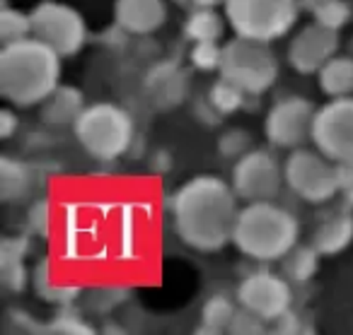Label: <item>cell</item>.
I'll return each instance as SVG.
<instances>
[{
	"label": "cell",
	"mask_w": 353,
	"mask_h": 335,
	"mask_svg": "<svg viewBox=\"0 0 353 335\" xmlns=\"http://www.w3.org/2000/svg\"><path fill=\"white\" fill-rule=\"evenodd\" d=\"M176 237L194 251L213 253L232 241L237 208V193L218 176H194L176 188L170 203Z\"/></svg>",
	"instance_id": "cell-1"
},
{
	"label": "cell",
	"mask_w": 353,
	"mask_h": 335,
	"mask_svg": "<svg viewBox=\"0 0 353 335\" xmlns=\"http://www.w3.org/2000/svg\"><path fill=\"white\" fill-rule=\"evenodd\" d=\"M61 78V56L37 36L0 51V94L20 109L41 104Z\"/></svg>",
	"instance_id": "cell-2"
},
{
	"label": "cell",
	"mask_w": 353,
	"mask_h": 335,
	"mask_svg": "<svg viewBox=\"0 0 353 335\" xmlns=\"http://www.w3.org/2000/svg\"><path fill=\"white\" fill-rule=\"evenodd\" d=\"M300 224L298 217L274 200L247 203L240 208L232 232V244L237 251L261 263L281 261L298 244Z\"/></svg>",
	"instance_id": "cell-3"
},
{
	"label": "cell",
	"mask_w": 353,
	"mask_h": 335,
	"mask_svg": "<svg viewBox=\"0 0 353 335\" xmlns=\"http://www.w3.org/2000/svg\"><path fill=\"white\" fill-rule=\"evenodd\" d=\"M73 133L83 150L99 162L119 160L133 142V118L117 104H92L85 107Z\"/></svg>",
	"instance_id": "cell-4"
},
{
	"label": "cell",
	"mask_w": 353,
	"mask_h": 335,
	"mask_svg": "<svg viewBox=\"0 0 353 335\" xmlns=\"http://www.w3.org/2000/svg\"><path fill=\"white\" fill-rule=\"evenodd\" d=\"M225 20L237 36L271 41L285 36L298 22V0H225Z\"/></svg>",
	"instance_id": "cell-5"
},
{
	"label": "cell",
	"mask_w": 353,
	"mask_h": 335,
	"mask_svg": "<svg viewBox=\"0 0 353 335\" xmlns=\"http://www.w3.org/2000/svg\"><path fill=\"white\" fill-rule=\"evenodd\" d=\"M221 78L230 80L247 94H264L279 78V61L266 41L237 36L223 46Z\"/></svg>",
	"instance_id": "cell-6"
},
{
	"label": "cell",
	"mask_w": 353,
	"mask_h": 335,
	"mask_svg": "<svg viewBox=\"0 0 353 335\" xmlns=\"http://www.w3.org/2000/svg\"><path fill=\"white\" fill-rule=\"evenodd\" d=\"M285 184L300 200L322 205L341 191L339 164L329 160L324 152L295 147L283 164Z\"/></svg>",
	"instance_id": "cell-7"
},
{
	"label": "cell",
	"mask_w": 353,
	"mask_h": 335,
	"mask_svg": "<svg viewBox=\"0 0 353 335\" xmlns=\"http://www.w3.org/2000/svg\"><path fill=\"white\" fill-rule=\"evenodd\" d=\"M30 17L32 36L49 44L61 58L75 56L85 46L88 25L75 8L65 6V3H56V0H44L30 12Z\"/></svg>",
	"instance_id": "cell-8"
},
{
	"label": "cell",
	"mask_w": 353,
	"mask_h": 335,
	"mask_svg": "<svg viewBox=\"0 0 353 335\" xmlns=\"http://www.w3.org/2000/svg\"><path fill=\"white\" fill-rule=\"evenodd\" d=\"M312 142L336 164H353V94L332 99L314 111Z\"/></svg>",
	"instance_id": "cell-9"
},
{
	"label": "cell",
	"mask_w": 353,
	"mask_h": 335,
	"mask_svg": "<svg viewBox=\"0 0 353 335\" xmlns=\"http://www.w3.org/2000/svg\"><path fill=\"white\" fill-rule=\"evenodd\" d=\"M283 181V166L266 150H250L245 157L237 160L235 169H232V188H235L237 198L247 200V203L276 200Z\"/></svg>",
	"instance_id": "cell-10"
},
{
	"label": "cell",
	"mask_w": 353,
	"mask_h": 335,
	"mask_svg": "<svg viewBox=\"0 0 353 335\" xmlns=\"http://www.w3.org/2000/svg\"><path fill=\"white\" fill-rule=\"evenodd\" d=\"M312 121H314V107L310 99L290 94L283 97L271 107L264 121L266 140L274 147L283 150H295L303 147L307 138H312Z\"/></svg>",
	"instance_id": "cell-11"
},
{
	"label": "cell",
	"mask_w": 353,
	"mask_h": 335,
	"mask_svg": "<svg viewBox=\"0 0 353 335\" xmlns=\"http://www.w3.org/2000/svg\"><path fill=\"white\" fill-rule=\"evenodd\" d=\"M237 301L264 321H279L293 306V290L283 275L271 270H256L237 287Z\"/></svg>",
	"instance_id": "cell-12"
},
{
	"label": "cell",
	"mask_w": 353,
	"mask_h": 335,
	"mask_svg": "<svg viewBox=\"0 0 353 335\" xmlns=\"http://www.w3.org/2000/svg\"><path fill=\"white\" fill-rule=\"evenodd\" d=\"M339 51V34L327 30L319 22L303 27L298 34L290 39L288 46V63L295 73L314 75L322 70L327 61H332Z\"/></svg>",
	"instance_id": "cell-13"
},
{
	"label": "cell",
	"mask_w": 353,
	"mask_h": 335,
	"mask_svg": "<svg viewBox=\"0 0 353 335\" xmlns=\"http://www.w3.org/2000/svg\"><path fill=\"white\" fill-rule=\"evenodd\" d=\"M117 25L128 34H150L167 20L165 0H117L114 3Z\"/></svg>",
	"instance_id": "cell-14"
},
{
	"label": "cell",
	"mask_w": 353,
	"mask_h": 335,
	"mask_svg": "<svg viewBox=\"0 0 353 335\" xmlns=\"http://www.w3.org/2000/svg\"><path fill=\"white\" fill-rule=\"evenodd\" d=\"M353 241V215L351 213H336L319 222L314 229L312 246L319 251V256H336L346 251Z\"/></svg>",
	"instance_id": "cell-15"
},
{
	"label": "cell",
	"mask_w": 353,
	"mask_h": 335,
	"mask_svg": "<svg viewBox=\"0 0 353 335\" xmlns=\"http://www.w3.org/2000/svg\"><path fill=\"white\" fill-rule=\"evenodd\" d=\"M85 109L83 92L75 87H56L49 97L41 102V121L49 126H65L75 123Z\"/></svg>",
	"instance_id": "cell-16"
},
{
	"label": "cell",
	"mask_w": 353,
	"mask_h": 335,
	"mask_svg": "<svg viewBox=\"0 0 353 335\" xmlns=\"http://www.w3.org/2000/svg\"><path fill=\"white\" fill-rule=\"evenodd\" d=\"M319 89L329 99L353 94V56H334L317 73Z\"/></svg>",
	"instance_id": "cell-17"
},
{
	"label": "cell",
	"mask_w": 353,
	"mask_h": 335,
	"mask_svg": "<svg viewBox=\"0 0 353 335\" xmlns=\"http://www.w3.org/2000/svg\"><path fill=\"white\" fill-rule=\"evenodd\" d=\"M319 266V251L307 244V246H298L295 244L283 258H281V272L290 285H305L310 282V277L317 272Z\"/></svg>",
	"instance_id": "cell-18"
},
{
	"label": "cell",
	"mask_w": 353,
	"mask_h": 335,
	"mask_svg": "<svg viewBox=\"0 0 353 335\" xmlns=\"http://www.w3.org/2000/svg\"><path fill=\"white\" fill-rule=\"evenodd\" d=\"M225 32V22L216 12V8H192L184 22V36L189 41H218Z\"/></svg>",
	"instance_id": "cell-19"
},
{
	"label": "cell",
	"mask_w": 353,
	"mask_h": 335,
	"mask_svg": "<svg viewBox=\"0 0 353 335\" xmlns=\"http://www.w3.org/2000/svg\"><path fill=\"white\" fill-rule=\"evenodd\" d=\"M237 314V306L232 304L230 296L225 294H213L211 299H206L201 311V323L206 328H211L213 333H221V330H230V323Z\"/></svg>",
	"instance_id": "cell-20"
},
{
	"label": "cell",
	"mask_w": 353,
	"mask_h": 335,
	"mask_svg": "<svg viewBox=\"0 0 353 335\" xmlns=\"http://www.w3.org/2000/svg\"><path fill=\"white\" fill-rule=\"evenodd\" d=\"M34 290L37 294L41 296V299L46 301H56V304H68L70 299H73L75 294H78V290H68V287H56L54 282H51V263L49 258H41L39 263H37L34 268Z\"/></svg>",
	"instance_id": "cell-21"
},
{
	"label": "cell",
	"mask_w": 353,
	"mask_h": 335,
	"mask_svg": "<svg viewBox=\"0 0 353 335\" xmlns=\"http://www.w3.org/2000/svg\"><path fill=\"white\" fill-rule=\"evenodd\" d=\"M27 36H32V17L15 10V8L3 6V10H0V41H3V46L15 44Z\"/></svg>",
	"instance_id": "cell-22"
},
{
	"label": "cell",
	"mask_w": 353,
	"mask_h": 335,
	"mask_svg": "<svg viewBox=\"0 0 353 335\" xmlns=\"http://www.w3.org/2000/svg\"><path fill=\"white\" fill-rule=\"evenodd\" d=\"M0 176H3V200H12L17 195H25L30 186V169L20 162H12L10 157H3L0 162Z\"/></svg>",
	"instance_id": "cell-23"
},
{
	"label": "cell",
	"mask_w": 353,
	"mask_h": 335,
	"mask_svg": "<svg viewBox=\"0 0 353 335\" xmlns=\"http://www.w3.org/2000/svg\"><path fill=\"white\" fill-rule=\"evenodd\" d=\"M208 99H211V104L223 114V116H228V114H235L237 109L245 107L247 92L237 87V85H232L230 80L221 78L211 87V94H208Z\"/></svg>",
	"instance_id": "cell-24"
},
{
	"label": "cell",
	"mask_w": 353,
	"mask_h": 335,
	"mask_svg": "<svg viewBox=\"0 0 353 335\" xmlns=\"http://www.w3.org/2000/svg\"><path fill=\"white\" fill-rule=\"evenodd\" d=\"M312 15H314V22H319L322 27L339 32L351 20V6H348L346 0H327V3L319 6Z\"/></svg>",
	"instance_id": "cell-25"
},
{
	"label": "cell",
	"mask_w": 353,
	"mask_h": 335,
	"mask_svg": "<svg viewBox=\"0 0 353 335\" xmlns=\"http://www.w3.org/2000/svg\"><path fill=\"white\" fill-rule=\"evenodd\" d=\"M194 68L203 70V73H211V70H221L223 61V46H218V41H196L189 54Z\"/></svg>",
	"instance_id": "cell-26"
},
{
	"label": "cell",
	"mask_w": 353,
	"mask_h": 335,
	"mask_svg": "<svg viewBox=\"0 0 353 335\" xmlns=\"http://www.w3.org/2000/svg\"><path fill=\"white\" fill-rule=\"evenodd\" d=\"M218 150H221V155L228 157V160H240V157H245L247 152L252 150L250 133L242 131V128L228 131L225 136L221 138V142H218Z\"/></svg>",
	"instance_id": "cell-27"
},
{
	"label": "cell",
	"mask_w": 353,
	"mask_h": 335,
	"mask_svg": "<svg viewBox=\"0 0 353 335\" xmlns=\"http://www.w3.org/2000/svg\"><path fill=\"white\" fill-rule=\"evenodd\" d=\"M269 321H264L261 316L252 314L250 309H245V306H240L235 314V318H232L230 323V333H237V335H259L266 330V325Z\"/></svg>",
	"instance_id": "cell-28"
},
{
	"label": "cell",
	"mask_w": 353,
	"mask_h": 335,
	"mask_svg": "<svg viewBox=\"0 0 353 335\" xmlns=\"http://www.w3.org/2000/svg\"><path fill=\"white\" fill-rule=\"evenodd\" d=\"M0 275H3V285L10 292H20L25 287V268H22V258L15 256H0Z\"/></svg>",
	"instance_id": "cell-29"
},
{
	"label": "cell",
	"mask_w": 353,
	"mask_h": 335,
	"mask_svg": "<svg viewBox=\"0 0 353 335\" xmlns=\"http://www.w3.org/2000/svg\"><path fill=\"white\" fill-rule=\"evenodd\" d=\"M27 224H30V229L34 234H41V237H46L49 234V227H51V205L46 198H39L34 205L30 208V213H27Z\"/></svg>",
	"instance_id": "cell-30"
},
{
	"label": "cell",
	"mask_w": 353,
	"mask_h": 335,
	"mask_svg": "<svg viewBox=\"0 0 353 335\" xmlns=\"http://www.w3.org/2000/svg\"><path fill=\"white\" fill-rule=\"evenodd\" d=\"M51 330H56V333H92V328L90 325H85V321H80L78 316L73 314H61L59 318L54 321V325H51Z\"/></svg>",
	"instance_id": "cell-31"
},
{
	"label": "cell",
	"mask_w": 353,
	"mask_h": 335,
	"mask_svg": "<svg viewBox=\"0 0 353 335\" xmlns=\"http://www.w3.org/2000/svg\"><path fill=\"white\" fill-rule=\"evenodd\" d=\"M276 323H279V325H276V330H279V333H300V330H305L303 325H300L303 321L298 318V314H293V309L285 311V314L281 316Z\"/></svg>",
	"instance_id": "cell-32"
},
{
	"label": "cell",
	"mask_w": 353,
	"mask_h": 335,
	"mask_svg": "<svg viewBox=\"0 0 353 335\" xmlns=\"http://www.w3.org/2000/svg\"><path fill=\"white\" fill-rule=\"evenodd\" d=\"M17 123L20 121H17V116L10 109H0V138H3V140H8V138L17 131Z\"/></svg>",
	"instance_id": "cell-33"
},
{
	"label": "cell",
	"mask_w": 353,
	"mask_h": 335,
	"mask_svg": "<svg viewBox=\"0 0 353 335\" xmlns=\"http://www.w3.org/2000/svg\"><path fill=\"white\" fill-rule=\"evenodd\" d=\"M339 181H341V193L348 203H353V164H339Z\"/></svg>",
	"instance_id": "cell-34"
},
{
	"label": "cell",
	"mask_w": 353,
	"mask_h": 335,
	"mask_svg": "<svg viewBox=\"0 0 353 335\" xmlns=\"http://www.w3.org/2000/svg\"><path fill=\"white\" fill-rule=\"evenodd\" d=\"M327 0H298V6H300V10H310V12H314L319 6H324Z\"/></svg>",
	"instance_id": "cell-35"
},
{
	"label": "cell",
	"mask_w": 353,
	"mask_h": 335,
	"mask_svg": "<svg viewBox=\"0 0 353 335\" xmlns=\"http://www.w3.org/2000/svg\"><path fill=\"white\" fill-rule=\"evenodd\" d=\"M194 8H218L225 6V0H192Z\"/></svg>",
	"instance_id": "cell-36"
},
{
	"label": "cell",
	"mask_w": 353,
	"mask_h": 335,
	"mask_svg": "<svg viewBox=\"0 0 353 335\" xmlns=\"http://www.w3.org/2000/svg\"><path fill=\"white\" fill-rule=\"evenodd\" d=\"M348 51H351V54H348V56H353V41H351V44H348Z\"/></svg>",
	"instance_id": "cell-37"
}]
</instances>
